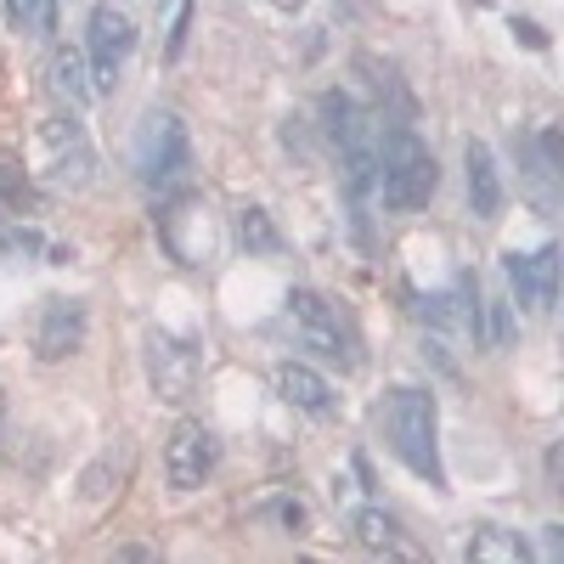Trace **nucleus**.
Here are the masks:
<instances>
[{"label": "nucleus", "instance_id": "obj_3", "mask_svg": "<svg viewBox=\"0 0 564 564\" xmlns=\"http://www.w3.org/2000/svg\"><path fill=\"white\" fill-rule=\"evenodd\" d=\"M135 175L153 186V193H181L186 175H193V135L175 113H148L135 130Z\"/></svg>", "mask_w": 564, "mask_h": 564}, {"label": "nucleus", "instance_id": "obj_10", "mask_svg": "<svg viewBox=\"0 0 564 564\" xmlns=\"http://www.w3.org/2000/svg\"><path fill=\"white\" fill-rule=\"evenodd\" d=\"M90 334V316L79 300H45L40 322H34V356L40 361H68Z\"/></svg>", "mask_w": 564, "mask_h": 564}, {"label": "nucleus", "instance_id": "obj_6", "mask_svg": "<svg viewBox=\"0 0 564 564\" xmlns=\"http://www.w3.org/2000/svg\"><path fill=\"white\" fill-rule=\"evenodd\" d=\"M148 379H153V390H159L164 406H186V401L198 395V384H204L198 345H186L175 334H153L148 339Z\"/></svg>", "mask_w": 564, "mask_h": 564}, {"label": "nucleus", "instance_id": "obj_18", "mask_svg": "<svg viewBox=\"0 0 564 564\" xmlns=\"http://www.w3.org/2000/svg\"><path fill=\"white\" fill-rule=\"evenodd\" d=\"M7 18L34 40H52L57 34V0H7Z\"/></svg>", "mask_w": 564, "mask_h": 564}, {"label": "nucleus", "instance_id": "obj_13", "mask_svg": "<svg viewBox=\"0 0 564 564\" xmlns=\"http://www.w3.org/2000/svg\"><path fill=\"white\" fill-rule=\"evenodd\" d=\"M463 181H468V209L480 220H497L502 215V170L486 141H468L463 148Z\"/></svg>", "mask_w": 564, "mask_h": 564}, {"label": "nucleus", "instance_id": "obj_7", "mask_svg": "<svg viewBox=\"0 0 564 564\" xmlns=\"http://www.w3.org/2000/svg\"><path fill=\"white\" fill-rule=\"evenodd\" d=\"M215 463H220L215 430L198 423V417H181L175 435L164 441V480H170V491H198L215 475Z\"/></svg>", "mask_w": 564, "mask_h": 564}, {"label": "nucleus", "instance_id": "obj_1", "mask_svg": "<svg viewBox=\"0 0 564 564\" xmlns=\"http://www.w3.org/2000/svg\"><path fill=\"white\" fill-rule=\"evenodd\" d=\"M384 441H390V452L412 468L417 480L446 486V468H441V412H435L430 390H417V384L390 390V401H384Z\"/></svg>", "mask_w": 564, "mask_h": 564}, {"label": "nucleus", "instance_id": "obj_23", "mask_svg": "<svg viewBox=\"0 0 564 564\" xmlns=\"http://www.w3.org/2000/svg\"><path fill=\"white\" fill-rule=\"evenodd\" d=\"M271 7H282V12H300V7H305V0H271Z\"/></svg>", "mask_w": 564, "mask_h": 564}, {"label": "nucleus", "instance_id": "obj_9", "mask_svg": "<svg viewBox=\"0 0 564 564\" xmlns=\"http://www.w3.org/2000/svg\"><path fill=\"white\" fill-rule=\"evenodd\" d=\"M513 294H520V305H531L536 316H553L558 305V243H542L536 254H508L502 260Z\"/></svg>", "mask_w": 564, "mask_h": 564}, {"label": "nucleus", "instance_id": "obj_14", "mask_svg": "<svg viewBox=\"0 0 564 564\" xmlns=\"http://www.w3.org/2000/svg\"><path fill=\"white\" fill-rule=\"evenodd\" d=\"M52 90L68 102V108H85L90 97H97V85H90V63H85V52H68V45H57L52 52Z\"/></svg>", "mask_w": 564, "mask_h": 564}, {"label": "nucleus", "instance_id": "obj_19", "mask_svg": "<svg viewBox=\"0 0 564 564\" xmlns=\"http://www.w3.org/2000/svg\"><path fill=\"white\" fill-rule=\"evenodd\" d=\"M29 175H23V164L18 159H0V220L7 215H23L29 209Z\"/></svg>", "mask_w": 564, "mask_h": 564}, {"label": "nucleus", "instance_id": "obj_4", "mask_svg": "<svg viewBox=\"0 0 564 564\" xmlns=\"http://www.w3.org/2000/svg\"><path fill=\"white\" fill-rule=\"evenodd\" d=\"M282 322L294 327V339L300 350L322 356V361H339V367H356V339H350V327L339 316V305L316 294V289H289V300H282Z\"/></svg>", "mask_w": 564, "mask_h": 564}, {"label": "nucleus", "instance_id": "obj_22", "mask_svg": "<svg viewBox=\"0 0 564 564\" xmlns=\"http://www.w3.org/2000/svg\"><path fill=\"white\" fill-rule=\"evenodd\" d=\"M513 34H525V45H536V52H542V45H547V34H542L536 23H520V18H513Z\"/></svg>", "mask_w": 564, "mask_h": 564}, {"label": "nucleus", "instance_id": "obj_21", "mask_svg": "<svg viewBox=\"0 0 564 564\" xmlns=\"http://www.w3.org/2000/svg\"><path fill=\"white\" fill-rule=\"evenodd\" d=\"M186 34H193V0H164V57L186 52Z\"/></svg>", "mask_w": 564, "mask_h": 564}, {"label": "nucleus", "instance_id": "obj_11", "mask_svg": "<svg viewBox=\"0 0 564 564\" xmlns=\"http://www.w3.org/2000/svg\"><path fill=\"white\" fill-rule=\"evenodd\" d=\"M271 384H276L282 401L300 406V412H311V417H334V406H339L334 384H327L316 367H305V361H276V367H271Z\"/></svg>", "mask_w": 564, "mask_h": 564}, {"label": "nucleus", "instance_id": "obj_20", "mask_svg": "<svg viewBox=\"0 0 564 564\" xmlns=\"http://www.w3.org/2000/svg\"><path fill=\"white\" fill-rule=\"evenodd\" d=\"M238 243L249 254H271L282 238H276V226L265 220V209H238Z\"/></svg>", "mask_w": 564, "mask_h": 564}, {"label": "nucleus", "instance_id": "obj_2", "mask_svg": "<svg viewBox=\"0 0 564 564\" xmlns=\"http://www.w3.org/2000/svg\"><path fill=\"white\" fill-rule=\"evenodd\" d=\"M372 193H379L384 209H423L441 193V164L406 124L379 135V175H372Z\"/></svg>", "mask_w": 564, "mask_h": 564}, {"label": "nucleus", "instance_id": "obj_5", "mask_svg": "<svg viewBox=\"0 0 564 564\" xmlns=\"http://www.w3.org/2000/svg\"><path fill=\"white\" fill-rule=\"evenodd\" d=\"M159 243L170 249L175 265L204 271V265L220 260V243H226V238H220V220H215V209H209L204 198L170 193V204H164V215H159Z\"/></svg>", "mask_w": 564, "mask_h": 564}, {"label": "nucleus", "instance_id": "obj_17", "mask_svg": "<svg viewBox=\"0 0 564 564\" xmlns=\"http://www.w3.org/2000/svg\"><path fill=\"white\" fill-rule=\"evenodd\" d=\"M350 531H356V542H361V547H379V553H401L395 520H390L384 508H361L356 520H350Z\"/></svg>", "mask_w": 564, "mask_h": 564}, {"label": "nucleus", "instance_id": "obj_16", "mask_svg": "<svg viewBox=\"0 0 564 564\" xmlns=\"http://www.w3.org/2000/svg\"><path fill=\"white\" fill-rule=\"evenodd\" d=\"M520 305H513L508 294H480V345L491 350H508L513 339H520V316H513Z\"/></svg>", "mask_w": 564, "mask_h": 564}, {"label": "nucleus", "instance_id": "obj_12", "mask_svg": "<svg viewBox=\"0 0 564 564\" xmlns=\"http://www.w3.org/2000/svg\"><path fill=\"white\" fill-rule=\"evenodd\" d=\"M45 141H52V186H85L90 181V148H85V130L74 119H45L40 130Z\"/></svg>", "mask_w": 564, "mask_h": 564}, {"label": "nucleus", "instance_id": "obj_8", "mask_svg": "<svg viewBox=\"0 0 564 564\" xmlns=\"http://www.w3.org/2000/svg\"><path fill=\"white\" fill-rule=\"evenodd\" d=\"M130 52H135V23H130V12H119V7H97V12H90V45H85L90 85L113 90L119 74H124V63H130Z\"/></svg>", "mask_w": 564, "mask_h": 564}, {"label": "nucleus", "instance_id": "obj_15", "mask_svg": "<svg viewBox=\"0 0 564 564\" xmlns=\"http://www.w3.org/2000/svg\"><path fill=\"white\" fill-rule=\"evenodd\" d=\"M463 558H468V564H525V558H531V547H525V536H520V531L480 525L475 536H468Z\"/></svg>", "mask_w": 564, "mask_h": 564}]
</instances>
